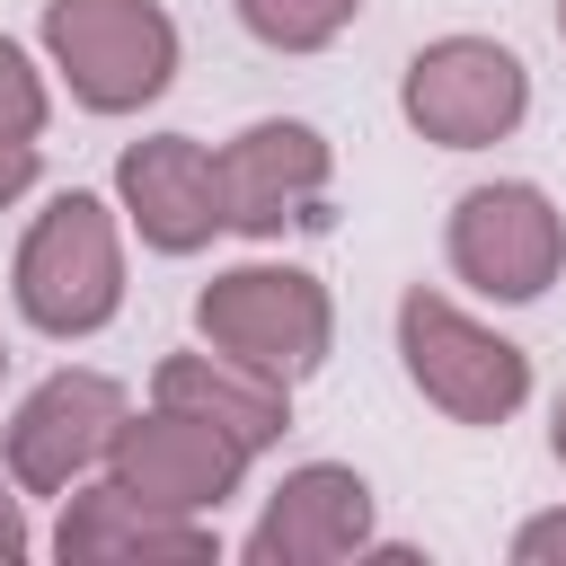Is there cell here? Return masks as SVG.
I'll use <instances>...</instances> for the list:
<instances>
[{"label":"cell","instance_id":"cell-3","mask_svg":"<svg viewBox=\"0 0 566 566\" xmlns=\"http://www.w3.org/2000/svg\"><path fill=\"white\" fill-rule=\"evenodd\" d=\"M398 363L424 389V407H442L451 424H504L531 398V354L424 283L398 292Z\"/></svg>","mask_w":566,"mask_h":566},{"label":"cell","instance_id":"cell-2","mask_svg":"<svg viewBox=\"0 0 566 566\" xmlns=\"http://www.w3.org/2000/svg\"><path fill=\"white\" fill-rule=\"evenodd\" d=\"M195 327H203L212 354H230V363H248V371H265V380L292 389V380H310L327 363L336 301H327L318 274L256 256V265H230V274H212L195 292Z\"/></svg>","mask_w":566,"mask_h":566},{"label":"cell","instance_id":"cell-1","mask_svg":"<svg viewBox=\"0 0 566 566\" xmlns=\"http://www.w3.org/2000/svg\"><path fill=\"white\" fill-rule=\"evenodd\" d=\"M9 292H18V318L44 327V336H97L115 310H124V239H115V203L106 195H53L27 239H18V265H9Z\"/></svg>","mask_w":566,"mask_h":566},{"label":"cell","instance_id":"cell-14","mask_svg":"<svg viewBox=\"0 0 566 566\" xmlns=\"http://www.w3.org/2000/svg\"><path fill=\"white\" fill-rule=\"evenodd\" d=\"M44 159V71L27 62V44L0 35V212L35 186Z\"/></svg>","mask_w":566,"mask_h":566},{"label":"cell","instance_id":"cell-9","mask_svg":"<svg viewBox=\"0 0 566 566\" xmlns=\"http://www.w3.org/2000/svg\"><path fill=\"white\" fill-rule=\"evenodd\" d=\"M124 416L133 407H124V389L106 371H53V380H35L18 398V416H9V486H27V495L80 486L106 460V442H115Z\"/></svg>","mask_w":566,"mask_h":566},{"label":"cell","instance_id":"cell-19","mask_svg":"<svg viewBox=\"0 0 566 566\" xmlns=\"http://www.w3.org/2000/svg\"><path fill=\"white\" fill-rule=\"evenodd\" d=\"M557 35H566V0H557Z\"/></svg>","mask_w":566,"mask_h":566},{"label":"cell","instance_id":"cell-7","mask_svg":"<svg viewBox=\"0 0 566 566\" xmlns=\"http://www.w3.org/2000/svg\"><path fill=\"white\" fill-rule=\"evenodd\" d=\"M248 460H256V451H239L221 424H203V416H186V407H159V398H150V416H124L115 442H106L115 486H133V495L159 504V513H195V522H212V513L239 495Z\"/></svg>","mask_w":566,"mask_h":566},{"label":"cell","instance_id":"cell-13","mask_svg":"<svg viewBox=\"0 0 566 566\" xmlns=\"http://www.w3.org/2000/svg\"><path fill=\"white\" fill-rule=\"evenodd\" d=\"M150 398L221 424L239 451H274V442L292 433V389L265 380V371H248V363H230V354H212V345H203V354H168L159 380H150Z\"/></svg>","mask_w":566,"mask_h":566},{"label":"cell","instance_id":"cell-15","mask_svg":"<svg viewBox=\"0 0 566 566\" xmlns=\"http://www.w3.org/2000/svg\"><path fill=\"white\" fill-rule=\"evenodd\" d=\"M363 0H239V27L265 44V53H318L354 27Z\"/></svg>","mask_w":566,"mask_h":566},{"label":"cell","instance_id":"cell-20","mask_svg":"<svg viewBox=\"0 0 566 566\" xmlns=\"http://www.w3.org/2000/svg\"><path fill=\"white\" fill-rule=\"evenodd\" d=\"M0 371H9V345H0Z\"/></svg>","mask_w":566,"mask_h":566},{"label":"cell","instance_id":"cell-18","mask_svg":"<svg viewBox=\"0 0 566 566\" xmlns=\"http://www.w3.org/2000/svg\"><path fill=\"white\" fill-rule=\"evenodd\" d=\"M548 451L566 460V389H557V416H548Z\"/></svg>","mask_w":566,"mask_h":566},{"label":"cell","instance_id":"cell-17","mask_svg":"<svg viewBox=\"0 0 566 566\" xmlns=\"http://www.w3.org/2000/svg\"><path fill=\"white\" fill-rule=\"evenodd\" d=\"M27 548H35V539H27V513H18V495L0 486V566H18Z\"/></svg>","mask_w":566,"mask_h":566},{"label":"cell","instance_id":"cell-11","mask_svg":"<svg viewBox=\"0 0 566 566\" xmlns=\"http://www.w3.org/2000/svg\"><path fill=\"white\" fill-rule=\"evenodd\" d=\"M354 548H371V486L345 460H301L239 539L248 566H336Z\"/></svg>","mask_w":566,"mask_h":566},{"label":"cell","instance_id":"cell-16","mask_svg":"<svg viewBox=\"0 0 566 566\" xmlns=\"http://www.w3.org/2000/svg\"><path fill=\"white\" fill-rule=\"evenodd\" d=\"M513 566H566V513H531L513 531Z\"/></svg>","mask_w":566,"mask_h":566},{"label":"cell","instance_id":"cell-6","mask_svg":"<svg viewBox=\"0 0 566 566\" xmlns=\"http://www.w3.org/2000/svg\"><path fill=\"white\" fill-rule=\"evenodd\" d=\"M451 274L486 301H539L566 274V212L531 177L469 186L451 203Z\"/></svg>","mask_w":566,"mask_h":566},{"label":"cell","instance_id":"cell-12","mask_svg":"<svg viewBox=\"0 0 566 566\" xmlns=\"http://www.w3.org/2000/svg\"><path fill=\"white\" fill-rule=\"evenodd\" d=\"M53 557L62 566H133V557H159V566H203L221 557L212 522L195 513H159L142 504L133 486H62V522H53Z\"/></svg>","mask_w":566,"mask_h":566},{"label":"cell","instance_id":"cell-5","mask_svg":"<svg viewBox=\"0 0 566 566\" xmlns=\"http://www.w3.org/2000/svg\"><path fill=\"white\" fill-rule=\"evenodd\" d=\"M398 115L442 150H486L531 115V71L495 35H433L398 80Z\"/></svg>","mask_w":566,"mask_h":566},{"label":"cell","instance_id":"cell-8","mask_svg":"<svg viewBox=\"0 0 566 566\" xmlns=\"http://www.w3.org/2000/svg\"><path fill=\"white\" fill-rule=\"evenodd\" d=\"M221 168V230H248V239H283L292 221H318V195H327V133L301 124V115H265L248 133H230L212 150Z\"/></svg>","mask_w":566,"mask_h":566},{"label":"cell","instance_id":"cell-10","mask_svg":"<svg viewBox=\"0 0 566 566\" xmlns=\"http://www.w3.org/2000/svg\"><path fill=\"white\" fill-rule=\"evenodd\" d=\"M115 212L142 230V248L159 256H195L212 248L221 230V168L195 133H150V142H124L115 159Z\"/></svg>","mask_w":566,"mask_h":566},{"label":"cell","instance_id":"cell-4","mask_svg":"<svg viewBox=\"0 0 566 566\" xmlns=\"http://www.w3.org/2000/svg\"><path fill=\"white\" fill-rule=\"evenodd\" d=\"M44 53L88 115H142L177 80V18L159 0H44Z\"/></svg>","mask_w":566,"mask_h":566}]
</instances>
